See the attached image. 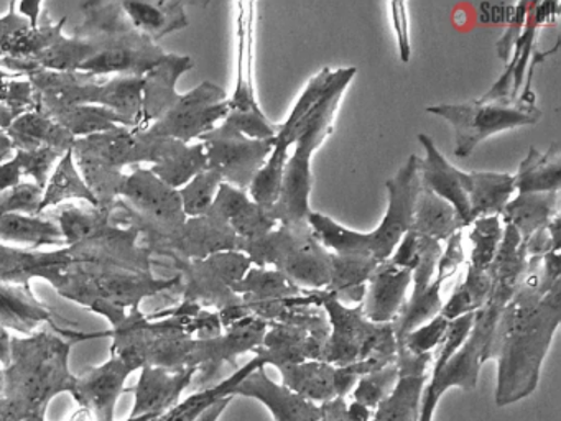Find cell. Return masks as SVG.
Masks as SVG:
<instances>
[{
    "instance_id": "cell-1",
    "label": "cell",
    "mask_w": 561,
    "mask_h": 421,
    "mask_svg": "<svg viewBox=\"0 0 561 421\" xmlns=\"http://www.w3.org/2000/svg\"><path fill=\"white\" fill-rule=\"evenodd\" d=\"M541 259L527 260V273L514 298L507 303L482 362H497L495 405L517 403L534 394L540 380L541 364L561 322V282L545 289L538 280Z\"/></svg>"
},
{
    "instance_id": "cell-2",
    "label": "cell",
    "mask_w": 561,
    "mask_h": 421,
    "mask_svg": "<svg viewBox=\"0 0 561 421\" xmlns=\"http://www.w3.org/2000/svg\"><path fill=\"white\" fill-rule=\"evenodd\" d=\"M420 160L422 158L416 155H410L405 164L386 181L389 203L376 230L357 232L337 224L330 216L311 210L308 224L318 240L333 253L370 257L377 263L389 260L403 234L412 227L413 207L420 187Z\"/></svg>"
},
{
    "instance_id": "cell-3",
    "label": "cell",
    "mask_w": 561,
    "mask_h": 421,
    "mask_svg": "<svg viewBox=\"0 0 561 421\" xmlns=\"http://www.w3.org/2000/svg\"><path fill=\"white\" fill-rule=\"evenodd\" d=\"M356 66L333 71L330 86L317 107L311 111L295 140V151L285 164L284 184L280 197L272 207V214L278 226H305L311 214L310 194L313 184L311 157L330 137L333 130L334 114L340 107L344 91L356 76Z\"/></svg>"
},
{
    "instance_id": "cell-4",
    "label": "cell",
    "mask_w": 561,
    "mask_h": 421,
    "mask_svg": "<svg viewBox=\"0 0 561 421\" xmlns=\"http://www.w3.org/2000/svg\"><path fill=\"white\" fill-rule=\"evenodd\" d=\"M77 339L37 334L27 341H12V365L4 371L5 391L11 408L44 414L51 397L71 391L77 377L68 371V354Z\"/></svg>"
},
{
    "instance_id": "cell-5",
    "label": "cell",
    "mask_w": 561,
    "mask_h": 421,
    "mask_svg": "<svg viewBox=\"0 0 561 421\" xmlns=\"http://www.w3.org/2000/svg\"><path fill=\"white\" fill-rule=\"evenodd\" d=\"M44 278L50 280L65 298L91 306L93 311L100 306H111L123 311L130 306L133 311H137L146 296L182 285L180 275L175 278L157 280L150 273L77 263L65 269L50 270L44 273Z\"/></svg>"
},
{
    "instance_id": "cell-6",
    "label": "cell",
    "mask_w": 561,
    "mask_h": 421,
    "mask_svg": "<svg viewBox=\"0 0 561 421\" xmlns=\"http://www.w3.org/2000/svg\"><path fill=\"white\" fill-rule=\"evenodd\" d=\"M239 252L259 269L272 266L304 289H324L331 280V252L318 240L310 224L278 226L267 236L241 240Z\"/></svg>"
},
{
    "instance_id": "cell-7",
    "label": "cell",
    "mask_w": 561,
    "mask_h": 421,
    "mask_svg": "<svg viewBox=\"0 0 561 421\" xmlns=\"http://www.w3.org/2000/svg\"><path fill=\"white\" fill-rule=\"evenodd\" d=\"M318 306L327 312L330 335L321 354V361L334 367L356 364L377 357L396 362L397 339L390 325H377L364 316L363 303L343 305L333 293L317 289Z\"/></svg>"
},
{
    "instance_id": "cell-8",
    "label": "cell",
    "mask_w": 561,
    "mask_h": 421,
    "mask_svg": "<svg viewBox=\"0 0 561 421\" xmlns=\"http://www.w3.org/2000/svg\"><path fill=\"white\" fill-rule=\"evenodd\" d=\"M426 112L451 125L455 130L453 155L456 158L471 157L478 145L492 135L528 127L538 124L541 118V111L535 105V101H525L522 98L515 101L476 99L462 104H435L428 105Z\"/></svg>"
},
{
    "instance_id": "cell-9",
    "label": "cell",
    "mask_w": 561,
    "mask_h": 421,
    "mask_svg": "<svg viewBox=\"0 0 561 421\" xmlns=\"http://www.w3.org/2000/svg\"><path fill=\"white\" fill-rule=\"evenodd\" d=\"M73 158L83 171V180L96 197L100 207H111L119 197L124 164L146 161L144 141L139 132L129 127H116L103 134L77 138Z\"/></svg>"
},
{
    "instance_id": "cell-10",
    "label": "cell",
    "mask_w": 561,
    "mask_h": 421,
    "mask_svg": "<svg viewBox=\"0 0 561 421\" xmlns=\"http://www.w3.org/2000/svg\"><path fill=\"white\" fill-rule=\"evenodd\" d=\"M119 196L127 204L119 203L129 213H136L134 223L139 220L153 232V247H163L182 229L188 217L183 213L179 190L163 183L150 170H137L124 178Z\"/></svg>"
},
{
    "instance_id": "cell-11",
    "label": "cell",
    "mask_w": 561,
    "mask_h": 421,
    "mask_svg": "<svg viewBox=\"0 0 561 421\" xmlns=\"http://www.w3.org/2000/svg\"><path fill=\"white\" fill-rule=\"evenodd\" d=\"M238 19L239 58L238 84L228 99L229 114L225 121L234 125L245 137L268 140L278 134L280 124H274L259 105L254 84L255 3L241 2Z\"/></svg>"
},
{
    "instance_id": "cell-12",
    "label": "cell",
    "mask_w": 561,
    "mask_h": 421,
    "mask_svg": "<svg viewBox=\"0 0 561 421\" xmlns=\"http://www.w3.org/2000/svg\"><path fill=\"white\" fill-rule=\"evenodd\" d=\"M182 283L185 282V303L215 306L219 312L231 311L244 305L232 286L252 269L251 259L239 250L219 252L205 260L180 263Z\"/></svg>"
},
{
    "instance_id": "cell-13",
    "label": "cell",
    "mask_w": 561,
    "mask_h": 421,
    "mask_svg": "<svg viewBox=\"0 0 561 421\" xmlns=\"http://www.w3.org/2000/svg\"><path fill=\"white\" fill-rule=\"evenodd\" d=\"M205 145L208 170L216 171L222 183L248 191L257 171L264 167L274 148V138L255 140L241 130L222 122L208 134L199 137Z\"/></svg>"
},
{
    "instance_id": "cell-14",
    "label": "cell",
    "mask_w": 561,
    "mask_h": 421,
    "mask_svg": "<svg viewBox=\"0 0 561 421\" xmlns=\"http://www.w3.org/2000/svg\"><path fill=\"white\" fill-rule=\"evenodd\" d=\"M228 94L218 84L205 81L179 101L146 130L153 137H169L190 144L208 134L229 114Z\"/></svg>"
},
{
    "instance_id": "cell-15",
    "label": "cell",
    "mask_w": 561,
    "mask_h": 421,
    "mask_svg": "<svg viewBox=\"0 0 561 421\" xmlns=\"http://www.w3.org/2000/svg\"><path fill=\"white\" fill-rule=\"evenodd\" d=\"M432 361L433 354L415 355L397 348L399 378L392 391L377 405L370 421H416Z\"/></svg>"
},
{
    "instance_id": "cell-16",
    "label": "cell",
    "mask_w": 561,
    "mask_h": 421,
    "mask_svg": "<svg viewBox=\"0 0 561 421\" xmlns=\"http://www.w3.org/2000/svg\"><path fill=\"white\" fill-rule=\"evenodd\" d=\"M134 371L137 368L126 359L113 354L100 367L91 368L87 374L77 377L70 394L81 408L93 413L96 421H114L117 400L123 395L127 377Z\"/></svg>"
},
{
    "instance_id": "cell-17",
    "label": "cell",
    "mask_w": 561,
    "mask_h": 421,
    "mask_svg": "<svg viewBox=\"0 0 561 421\" xmlns=\"http://www.w3.org/2000/svg\"><path fill=\"white\" fill-rule=\"evenodd\" d=\"M142 135L146 161H153L152 173L169 186L180 190L193 180L196 174L208 170L205 145L183 144L169 137H153L146 130Z\"/></svg>"
},
{
    "instance_id": "cell-18",
    "label": "cell",
    "mask_w": 561,
    "mask_h": 421,
    "mask_svg": "<svg viewBox=\"0 0 561 421\" xmlns=\"http://www.w3.org/2000/svg\"><path fill=\"white\" fill-rule=\"evenodd\" d=\"M239 239L228 223L205 214V216L190 217L183 224L175 237L163 247L176 263L205 260L219 252L239 250Z\"/></svg>"
},
{
    "instance_id": "cell-19",
    "label": "cell",
    "mask_w": 561,
    "mask_h": 421,
    "mask_svg": "<svg viewBox=\"0 0 561 421\" xmlns=\"http://www.w3.org/2000/svg\"><path fill=\"white\" fill-rule=\"evenodd\" d=\"M254 398L271 411L274 421H323L321 405L295 394L284 384H277L267 375L265 367L251 372L232 388V397Z\"/></svg>"
},
{
    "instance_id": "cell-20",
    "label": "cell",
    "mask_w": 561,
    "mask_h": 421,
    "mask_svg": "<svg viewBox=\"0 0 561 421\" xmlns=\"http://www.w3.org/2000/svg\"><path fill=\"white\" fill-rule=\"evenodd\" d=\"M198 367L165 368L146 365L139 384L133 388L136 400L130 417H162L180 403Z\"/></svg>"
},
{
    "instance_id": "cell-21",
    "label": "cell",
    "mask_w": 561,
    "mask_h": 421,
    "mask_svg": "<svg viewBox=\"0 0 561 421\" xmlns=\"http://www.w3.org/2000/svg\"><path fill=\"white\" fill-rule=\"evenodd\" d=\"M419 141L425 150V158L420 160V183L433 191L436 196L445 200L446 203L451 204L461 220L462 229H465L472 224V219L471 213H469L468 196L462 186V171L446 160L445 155L438 150L430 135L420 134Z\"/></svg>"
},
{
    "instance_id": "cell-22",
    "label": "cell",
    "mask_w": 561,
    "mask_h": 421,
    "mask_svg": "<svg viewBox=\"0 0 561 421\" xmlns=\"http://www.w3.org/2000/svg\"><path fill=\"white\" fill-rule=\"evenodd\" d=\"M412 285V270L392 265L389 260L379 263L367 282L363 312L369 321L390 325L399 318L405 305L407 289Z\"/></svg>"
},
{
    "instance_id": "cell-23",
    "label": "cell",
    "mask_w": 561,
    "mask_h": 421,
    "mask_svg": "<svg viewBox=\"0 0 561 421\" xmlns=\"http://www.w3.org/2000/svg\"><path fill=\"white\" fill-rule=\"evenodd\" d=\"M195 66L190 56L167 55L160 65L144 76V124L142 130L150 121H159L176 101V81L180 76Z\"/></svg>"
},
{
    "instance_id": "cell-24",
    "label": "cell",
    "mask_w": 561,
    "mask_h": 421,
    "mask_svg": "<svg viewBox=\"0 0 561 421\" xmlns=\"http://www.w3.org/2000/svg\"><path fill=\"white\" fill-rule=\"evenodd\" d=\"M472 223L479 217L501 216L514 194V174L495 171H462Z\"/></svg>"
},
{
    "instance_id": "cell-25",
    "label": "cell",
    "mask_w": 561,
    "mask_h": 421,
    "mask_svg": "<svg viewBox=\"0 0 561 421\" xmlns=\"http://www.w3.org/2000/svg\"><path fill=\"white\" fill-rule=\"evenodd\" d=\"M5 135L11 140L12 147L24 151L51 147L61 153H67L75 144L73 135L67 128L61 127L54 118L37 109L15 118Z\"/></svg>"
},
{
    "instance_id": "cell-26",
    "label": "cell",
    "mask_w": 561,
    "mask_h": 421,
    "mask_svg": "<svg viewBox=\"0 0 561 421\" xmlns=\"http://www.w3.org/2000/svg\"><path fill=\"white\" fill-rule=\"evenodd\" d=\"M560 214V191L557 193H525L508 201L502 210L504 224L514 227L522 240L550 224Z\"/></svg>"
},
{
    "instance_id": "cell-27",
    "label": "cell",
    "mask_w": 561,
    "mask_h": 421,
    "mask_svg": "<svg viewBox=\"0 0 561 421\" xmlns=\"http://www.w3.org/2000/svg\"><path fill=\"white\" fill-rule=\"evenodd\" d=\"M121 9L130 25L152 42L188 25L183 2H121Z\"/></svg>"
},
{
    "instance_id": "cell-28",
    "label": "cell",
    "mask_w": 561,
    "mask_h": 421,
    "mask_svg": "<svg viewBox=\"0 0 561 421\" xmlns=\"http://www.w3.org/2000/svg\"><path fill=\"white\" fill-rule=\"evenodd\" d=\"M377 265L379 263L370 257L331 252V280L324 289L333 293L343 305H360Z\"/></svg>"
},
{
    "instance_id": "cell-29",
    "label": "cell",
    "mask_w": 561,
    "mask_h": 421,
    "mask_svg": "<svg viewBox=\"0 0 561 421\" xmlns=\"http://www.w3.org/2000/svg\"><path fill=\"white\" fill-rule=\"evenodd\" d=\"M514 187L518 194L557 193L561 187V147L553 141L545 153L528 148L527 157L514 174Z\"/></svg>"
},
{
    "instance_id": "cell-30",
    "label": "cell",
    "mask_w": 561,
    "mask_h": 421,
    "mask_svg": "<svg viewBox=\"0 0 561 421\" xmlns=\"http://www.w3.org/2000/svg\"><path fill=\"white\" fill-rule=\"evenodd\" d=\"M278 371L285 387L313 403L323 405L337 398L334 365L323 361H305L300 364L284 365Z\"/></svg>"
},
{
    "instance_id": "cell-31",
    "label": "cell",
    "mask_w": 561,
    "mask_h": 421,
    "mask_svg": "<svg viewBox=\"0 0 561 421\" xmlns=\"http://www.w3.org/2000/svg\"><path fill=\"white\" fill-rule=\"evenodd\" d=\"M410 230H413L416 236L430 237L442 242V240H448L458 230H462V226L451 204L446 203L420 183Z\"/></svg>"
},
{
    "instance_id": "cell-32",
    "label": "cell",
    "mask_w": 561,
    "mask_h": 421,
    "mask_svg": "<svg viewBox=\"0 0 561 421\" xmlns=\"http://www.w3.org/2000/svg\"><path fill=\"white\" fill-rule=\"evenodd\" d=\"M94 105L110 109L126 121L134 130H142L144 78L121 76L98 89Z\"/></svg>"
},
{
    "instance_id": "cell-33",
    "label": "cell",
    "mask_w": 561,
    "mask_h": 421,
    "mask_svg": "<svg viewBox=\"0 0 561 421\" xmlns=\"http://www.w3.org/2000/svg\"><path fill=\"white\" fill-rule=\"evenodd\" d=\"M232 292L241 296L245 306L261 303H277L304 295L305 289L295 285L284 273L274 269L249 270L241 282L232 286Z\"/></svg>"
},
{
    "instance_id": "cell-34",
    "label": "cell",
    "mask_w": 561,
    "mask_h": 421,
    "mask_svg": "<svg viewBox=\"0 0 561 421\" xmlns=\"http://www.w3.org/2000/svg\"><path fill=\"white\" fill-rule=\"evenodd\" d=\"M71 265L67 250L57 253L24 252L0 246V283L25 282L31 276H42L50 270Z\"/></svg>"
},
{
    "instance_id": "cell-35",
    "label": "cell",
    "mask_w": 561,
    "mask_h": 421,
    "mask_svg": "<svg viewBox=\"0 0 561 421\" xmlns=\"http://www.w3.org/2000/svg\"><path fill=\"white\" fill-rule=\"evenodd\" d=\"M50 312L35 301L25 286L4 285L0 283V326L31 332L41 322L48 321Z\"/></svg>"
},
{
    "instance_id": "cell-36",
    "label": "cell",
    "mask_w": 561,
    "mask_h": 421,
    "mask_svg": "<svg viewBox=\"0 0 561 421\" xmlns=\"http://www.w3.org/2000/svg\"><path fill=\"white\" fill-rule=\"evenodd\" d=\"M492 278L488 269L468 266L465 280L456 286L448 301L443 305L439 315L446 321H455L466 315H474L488 303L491 295Z\"/></svg>"
},
{
    "instance_id": "cell-37",
    "label": "cell",
    "mask_w": 561,
    "mask_h": 421,
    "mask_svg": "<svg viewBox=\"0 0 561 421\" xmlns=\"http://www.w3.org/2000/svg\"><path fill=\"white\" fill-rule=\"evenodd\" d=\"M443 283H445L443 280L435 276L433 282L430 283L428 286H425V288H413L412 296H410L409 301L403 305L399 318L392 322L397 344H399L409 332H412L413 329L426 325V322L432 321L433 318H436V316L442 312Z\"/></svg>"
},
{
    "instance_id": "cell-38",
    "label": "cell",
    "mask_w": 561,
    "mask_h": 421,
    "mask_svg": "<svg viewBox=\"0 0 561 421\" xmlns=\"http://www.w3.org/2000/svg\"><path fill=\"white\" fill-rule=\"evenodd\" d=\"M45 187L47 190L44 191L38 214L44 213L48 207L57 206L61 201L70 200V197H80V200H87L93 206L100 207L96 197H94L90 187L84 183L80 171L77 170L71 148L61 157L54 177L50 178V181H47V186Z\"/></svg>"
},
{
    "instance_id": "cell-39",
    "label": "cell",
    "mask_w": 561,
    "mask_h": 421,
    "mask_svg": "<svg viewBox=\"0 0 561 421\" xmlns=\"http://www.w3.org/2000/svg\"><path fill=\"white\" fill-rule=\"evenodd\" d=\"M331 76H333V69L323 68L308 81L307 88L304 89L300 98H298L297 104L291 109L287 121L280 124L278 134L275 135L274 138V145H280V147L290 150L308 115L317 107L318 102H320V99L323 98L324 92H327Z\"/></svg>"
},
{
    "instance_id": "cell-40",
    "label": "cell",
    "mask_w": 561,
    "mask_h": 421,
    "mask_svg": "<svg viewBox=\"0 0 561 421\" xmlns=\"http://www.w3.org/2000/svg\"><path fill=\"white\" fill-rule=\"evenodd\" d=\"M60 227L48 220L24 214H0V239L31 243V246H61Z\"/></svg>"
},
{
    "instance_id": "cell-41",
    "label": "cell",
    "mask_w": 561,
    "mask_h": 421,
    "mask_svg": "<svg viewBox=\"0 0 561 421\" xmlns=\"http://www.w3.org/2000/svg\"><path fill=\"white\" fill-rule=\"evenodd\" d=\"M288 160V148L274 145L271 157L264 167L257 171L254 180L248 187L249 197L264 207H274L277 204L284 184L285 164Z\"/></svg>"
},
{
    "instance_id": "cell-42",
    "label": "cell",
    "mask_w": 561,
    "mask_h": 421,
    "mask_svg": "<svg viewBox=\"0 0 561 421\" xmlns=\"http://www.w3.org/2000/svg\"><path fill=\"white\" fill-rule=\"evenodd\" d=\"M221 183V177L216 171L205 170L196 174L185 186L180 187V200L185 216L190 219L208 214Z\"/></svg>"
},
{
    "instance_id": "cell-43",
    "label": "cell",
    "mask_w": 561,
    "mask_h": 421,
    "mask_svg": "<svg viewBox=\"0 0 561 421\" xmlns=\"http://www.w3.org/2000/svg\"><path fill=\"white\" fill-rule=\"evenodd\" d=\"M502 234H504V227H502L501 216H485L476 219L472 223L471 234H469V239L472 242L469 265L488 269L501 246Z\"/></svg>"
},
{
    "instance_id": "cell-44",
    "label": "cell",
    "mask_w": 561,
    "mask_h": 421,
    "mask_svg": "<svg viewBox=\"0 0 561 421\" xmlns=\"http://www.w3.org/2000/svg\"><path fill=\"white\" fill-rule=\"evenodd\" d=\"M397 378H399L397 362L363 375L354 385L353 401L369 408V410H376L377 405L396 387Z\"/></svg>"
},
{
    "instance_id": "cell-45",
    "label": "cell",
    "mask_w": 561,
    "mask_h": 421,
    "mask_svg": "<svg viewBox=\"0 0 561 421\" xmlns=\"http://www.w3.org/2000/svg\"><path fill=\"white\" fill-rule=\"evenodd\" d=\"M228 224L241 240H252L267 236L278 226L271 207L261 206L252 200L244 207H241L229 219Z\"/></svg>"
},
{
    "instance_id": "cell-46",
    "label": "cell",
    "mask_w": 561,
    "mask_h": 421,
    "mask_svg": "<svg viewBox=\"0 0 561 421\" xmlns=\"http://www.w3.org/2000/svg\"><path fill=\"white\" fill-rule=\"evenodd\" d=\"M111 210H113V206L100 207L96 213H81L77 207L65 209L58 217L60 220L58 227H60L61 236L67 240L68 247L88 239L98 227L110 220Z\"/></svg>"
},
{
    "instance_id": "cell-47",
    "label": "cell",
    "mask_w": 561,
    "mask_h": 421,
    "mask_svg": "<svg viewBox=\"0 0 561 421\" xmlns=\"http://www.w3.org/2000/svg\"><path fill=\"white\" fill-rule=\"evenodd\" d=\"M448 325L449 321H446L442 315H438L436 318H433L432 321L426 322V325L420 326V328L409 332V334L397 344V348L407 349L410 354L415 355L433 354V351L442 344Z\"/></svg>"
},
{
    "instance_id": "cell-48",
    "label": "cell",
    "mask_w": 561,
    "mask_h": 421,
    "mask_svg": "<svg viewBox=\"0 0 561 421\" xmlns=\"http://www.w3.org/2000/svg\"><path fill=\"white\" fill-rule=\"evenodd\" d=\"M44 191L37 184L22 183L5 191L0 197V214H21L38 216Z\"/></svg>"
},
{
    "instance_id": "cell-49",
    "label": "cell",
    "mask_w": 561,
    "mask_h": 421,
    "mask_svg": "<svg viewBox=\"0 0 561 421\" xmlns=\"http://www.w3.org/2000/svg\"><path fill=\"white\" fill-rule=\"evenodd\" d=\"M65 153L55 150L51 147L38 148V150H18L15 160H18L19 167H21L22 174H31L37 181V186L45 190L47 186L48 171L54 167L55 161L58 157H64Z\"/></svg>"
},
{
    "instance_id": "cell-50",
    "label": "cell",
    "mask_w": 561,
    "mask_h": 421,
    "mask_svg": "<svg viewBox=\"0 0 561 421\" xmlns=\"http://www.w3.org/2000/svg\"><path fill=\"white\" fill-rule=\"evenodd\" d=\"M419 262L412 270L413 288H425L433 282L436 275L439 257H442V242L430 239V237H420Z\"/></svg>"
},
{
    "instance_id": "cell-51",
    "label": "cell",
    "mask_w": 561,
    "mask_h": 421,
    "mask_svg": "<svg viewBox=\"0 0 561 421\" xmlns=\"http://www.w3.org/2000/svg\"><path fill=\"white\" fill-rule=\"evenodd\" d=\"M527 12L528 3H517L514 13H512L511 19H508L504 35L495 43V52H497L499 58L504 59L505 62H508V59H511L512 49H514L515 43L518 42L522 32H524Z\"/></svg>"
},
{
    "instance_id": "cell-52",
    "label": "cell",
    "mask_w": 561,
    "mask_h": 421,
    "mask_svg": "<svg viewBox=\"0 0 561 421\" xmlns=\"http://www.w3.org/2000/svg\"><path fill=\"white\" fill-rule=\"evenodd\" d=\"M461 263H465V249H462V230H458V232L453 234L446 240V247L442 252V257H439L435 276L446 282L449 276L458 272Z\"/></svg>"
},
{
    "instance_id": "cell-53",
    "label": "cell",
    "mask_w": 561,
    "mask_h": 421,
    "mask_svg": "<svg viewBox=\"0 0 561 421\" xmlns=\"http://www.w3.org/2000/svg\"><path fill=\"white\" fill-rule=\"evenodd\" d=\"M390 16H392L393 30H396L397 45H399L400 59L403 62L410 61L412 55V43H410L409 13L405 2H390Z\"/></svg>"
},
{
    "instance_id": "cell-54",
    "label": "cell",
    "mask_w": 561,
    "mask_h": 421,
    "mask_svg": "<svg viewBox=\"0 0 561 421\" xmlns=\"http://www.w3.org/2000/svg\"><path fill=\"white\" fill-rule=\"evenodd\" d=\"M420 239L413 230L403 234L396 250L390 255L389 262L400 269L413 270L419 262Z\"/></svg>"
},
{
    "instance_id": "cell-55",
    "label": "cell",
    "mask_w": 561,
    "mask_h": 421,
    "mask_svg": "<svg viewBox=\"0 0 561 421\" xmlns=\"http://www.w3.org/2000/svg\"><path fill=\"white\" fill-rule=\"evenodd\" d=\"M21 177L22 170L15 158L8 161V163L0 164V191L4 193V191L11 190V187L18 186Z\"/></svg>"
},
{
    "instance_id": "cell-56",
    "label": "cell",
    "mask_w": 561,
    "mask_h": 421,
    "mask_svg": "<svg viewBox=\"0 0 561 421\" xmlns=\"http://www.w3.org/2000/svg\"><path fill=\"white\" fill-rule=\"evenodd\" d=\"M232 398L234 397H226L216 401V403L213 405V407H209L208 410H206L205 413H203L196 421H218L219 418H221V414L225 413L226 408L231 403Z\"/></svg>"
},
{
    "instance_id": "cell-57",
    "label": "cell",
    "mask_w": 561,
    "mask_h": 421,
    "mask_svg": "<svg viewBox=\"0 0 561 421\" xmlns=\"http://www.w3.org/2000/svg\"><path fill=\"white\" fill-rule=\"evenodd\" d=\"M8 79L9 76L5 75V72L0 71V104H2V102H4V104L8 102L9 84H11Z\"/></svg>"
},
{
    "instance_id": "cell-58",
    "label": "cell",
    "mask_w": 561,
    "mask_h": 421,
    "mask_svg": "<svg viewBox=\"0 0 561 421\" xmlns=\"http://www.w3.org/2000/svg\"><path fill=\"white\" fill-rule=\"evenodd\" d=\"M70 421H96V418L93 417V413H91L90 410L80 407L77 411H75L73 417L70 418Z\"/></svg>"
},
{
    "instance_id": "cell-59",
    "label": "cell",
    "mask_w": 561,
    "mask_h": 421,
    "mask_svg": "<svg viewBox=\"0 0 561 421\" xmlns=\"http://www.w3.org/2000/svg\"><path fill=\"white\" fill-rule=\"evenodd\" d=\"M4 391H5L4 372L0 371V398L4 397Z\"/></svg>"
},
{
    "instance_id": "cell-60",
    "label": "cell",
    "mask_w": 561,
    "mask_h": 421,
    "mask_svg": "<svg viewBox=\"0 0 561 421\" xmlns=\"http://www.w3.org/2000/svg\"><path fill=\"white\" fill-rule=\"evenodd\" d=\"M156 420H157L156 417H137V418L129 417V420H126V421H156Z\"/></svg>"
}]
</instances>
